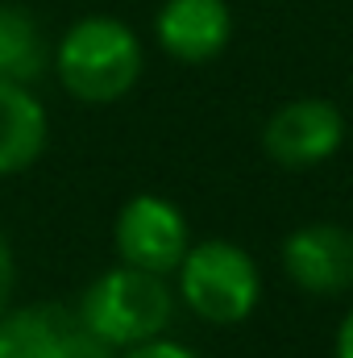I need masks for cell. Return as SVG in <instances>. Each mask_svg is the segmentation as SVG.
I'll list each match as a JSON object with an SVG mask.
<instances>
[{
	"mask_svg": "<svg viewBox=\"0 0 353 358\" xmlns=\"http://www.w3.org/2000/svg\"><path fill=\"white\" fill-rule=\"evenodd\" d=\"M117 358H200V355H195L191 346L175 342L171 334H158V338H150V342H137V346L117 350Z\"/></svg>",
	"mask_w": 353,
	"mask_h": 358,
	"instance_id": "obj_11",
	"label": "cell"
},
{
	"mask_svg": "<svg viewBox=\"0 0 353 358\" xmlns=\"http://www.w3.org/2000/svg\"><path fill=\"white\" fill-rule=\"evenodd\" d=\"M75 308L104 346L125 350V346L150 342L171 329L179 313V296L167 275L117 263V267L100 271L84 287Z\"/></svg>",
	"mask_w": 353,
	"mask_h": 358,
	"instance_id": "obj_2",
	"label": "cell"
},
{
	"mask_svg": "<svg viewBox=\"0 0 353 358\" xmlns=\"http://www.w3.org/2000/svg\"><path fill=\"white\" fill-rule=\"evenodd\" d=\"M333 358H353V304L345 308L341 325H337V338H333Z\"/></svg>",
	"mask_w": 353,
	"mask_h": 358,
	"instance_id": "obj_13",
	"label": "cell"
},
{
	"mask_svg": "<svg viewBox=\"0 0 353 358\" xmlns=\"http://www.w3.org/2000/svg\"><path fill=\"white\" fill-rule=\"evenodd\" d=\"M191 225L183 217L175 200L158 196V192H137L121 204L117 221H112V250L117 263L154 271V275H175L183 263L187 246H191Z\"/></svg>",
	"mask_w": 353,
	"mask_h": 358,
	"instance_id": "obj_5",
	"label": "cell"
},
{
	"mask_svg": "<svg viewBox=\"0 0 353 358\" xmlns=\"http://www.w3.org/2000/svg\"><path fill=\"white\" fill-rule=\"evenodd\" d=\"M171 283H175L179 304L187 313H195L204 325H241L262 304L258 259L229 238L191 242L183 263L171 275Z\"/></svg>",
	"mask_w": 353,
	"mask_h": 358,
	"instance_id": "obj_3",
	"label": "cell"
},
{
	"mask_svg": "<svg viewBox=\"0 0 353 358\" xmlns=\"http://www.w3.org/2000/svg\"><path fill=\"white\" fill-rule=\"evenodd\" d=\"M350 117H353V100H350Z\"/></svg>",
	"mask_w": 353,
	"mask_h": 358,
	"instance_id": "obj_14",
	"label": "cell"
},
{
	"mask_svg": "<svg viewBox=\"0 0 353 358\" xmlns=\"http://www.w3.org/2000/svg\"><path fill=\"white\" fill-rule=\"evenodd\" d=\"M283 275L320 300L353 292V229L337 221H308L291 229L278 246Z\"/></svg>",
	"mask_w": 353,
	"mask_h": 358,
	"instance_id": "obj_7",
	"label": "cell"
},
{
	"mask_svg": "<svg viewBox=\"0 0 353 358\" xmlns=\"http://www.w3.org/2000/svg\"><path fill=\"white\" fill-rule=\"evenodd\" d=\"M50 50L54 42L46 38L33 8L17 0H0V80L33 88L50 71Z\"/></svg>",
	"mask_w": 353,
	"mask_h": 358,
	"instance_id": "obj_10",
	"label": "cell"
},
{
	"mask_svg": "<svg viewBox=\"0 0 353 358\" xmlns=\"http://www.w3.org/2000/svg\"><path fill=\"white\" fill-rule=\"evenodd\" d=\"M13 296H17V255H13L8 234L0 229V317L13 304Z\"/></svg>",
	"mask_w": 353,
	"mask_h": 358,
	"instance_id": "obj_12",
	"label": "cell"
},
{
	"mask_svg": "<svg viewBox=\"0 0 353 358\" xmlns=\"http://www.w3.org/2000/svg\"><path fill=\"white\" fill-rule=\"evenodd\" d=\"M50 71L80 104H112L137 88L146 71V46L121 17H80L50 50Z\"/></svg>",
	"mask_w": 353,
	"mask_h": 358,
	"instance_id": "obj_1",
	"label": "cell"
},
{
	"mask_svg": "<svg viewBox=\"0 0 353 358\" xmlns=\"http://www.w3.org/2000/svg\"><path fill=\"white\" fill-rule=\"evenodd\" d=\"M50 146V113L29 84L0 80V179L29 171Z\"/></svg>",
	"mask_w": 353,
	"mask_h": 358,
	"instance_id": "obj_9",
	"label": "cell"
},
{
	"mask_svg": "<svg viewBox=\"0 0 353 358\" xmlns=\"http://www.w3.org/2000/svg\"><path fill=\"white\" fill-rule=\"evenodd\" d=\"M229 0H163L154 13V42L175 63H212L233 42Z\"/></svg>",
	"mask_w": 353,
	"mask_h": 358,
	"instance_id": "obj_8",
	"label": "cell"
},
{
	"mask_svg": "<svg viewBox=\"0 0 353 358\" xmlns=\"http://www.w3.org/2000/svg\"><path fill=\"white\" fill-rule=\"evenodd\" d=\"M350 134V117L329 96H295L278 104L262 125V150L287 171H308L329 163Z\"/></svg>",
	"mask_w": 353,
	"mask_h": 358,
	"instance_id": "obj_6",
	"label": "cell"
},
{
	"mask_svg": "<svg viewBox=\"0 0 353 358\" xmlns=\"http://www.w3.org/2000/svg\"><path fill=\"white\" fill-rule=\"evenodd\" d=\"M0 358H117V350L91 334L75 304L13 300L0 317Z\"/></svg>",
	"mask_w": 353,
	"mask_h": 358,
	"instance_id": "obj_4",
	"label": "cell"
}]
</instances>
